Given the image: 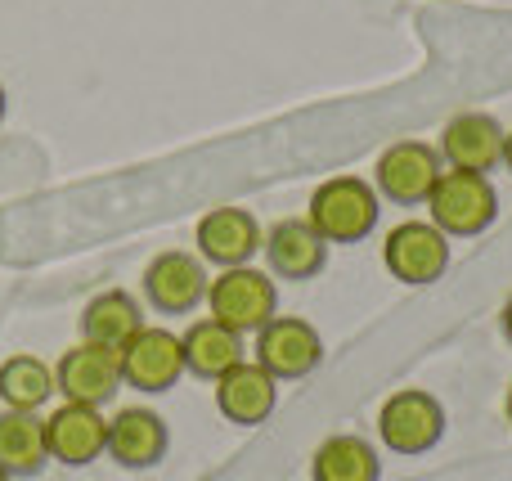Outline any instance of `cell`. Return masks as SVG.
<instances>
[{
  "label": "cell",
  "instance_id": "6da1fadb",
  "mask_svg": "<svg viewBox=\"0 0 512 481\" xmlns=\"http://www.w3.org/2000/svg\"><path fill=\"white\" fill-rule=\"evenodd\" d=\"M378 212H382V198L373 189V180L364 176H328L306 198V221L328 248L333 243L369 239L378 230Z\"/></svg>",
  "mask_w": 512,
  "mask_h": 481
},
{
  "label": "cell",
  "instance_id": "7a4b0ae2",
  "mask_svg": "<svg viewBox=\"0 0 512 481\" xmlns=\"http://www.w3.org/2000/svg\"><path fill=\"white\" fill-rule=\"evenodd\" d=\"M423 207H427V221H432L445 239H477V234H486L490 225H495L499 194H495V185H490V176L445 167Z\"/></svg>",
  "mask_w": 512,
  "mask_h": 481
},
{
  "label": "cell",
  "instance_id": "3957f363",
  "mask_svg": "<svg viewBox=\"0 0 512 481\" xmlns=\"http://www.w3.org/2000/svg\"><path fill=\"white\" fill-rule=\"evenodd\" d=\"M207 315L221 320L225 329L234 333H256L270 315H279V288H274L270 270H256V266H230L221 275H212L207 284Z\"/></svg>",
  "mask_w": 512,
  "mask_h": 481
},
{
  "label": "cell",
  "instance_id": "277c9868",
  "mask_svg": "<svg viewBox=\"0 0 512 481\" xmlns=\"http://www.w3.org/2000/svg\"><path fill=\"white\" fill-rule=\"evenodd\" d=\"M445 437V410L423 387H400L378 410V441L391 455H427Z\"/></svg>",
  "mask_w": 512,
  "mask_h": 481
},
{
  "label": "cell",
  "instance_id": "5b68a950",
  "mask_svg": "<svg viewBox=\"0 0 512 481\" xmlns=\"http://www.w3.org/2000/svg\"><path fill=\"white\" fill-rule=\"evenodd\" d=\"M445 162L436 153V144L423 140H396L378 153L373 162V189H378L382 203H396V207H423L432 185L441 180Z\"/></svg>",
  "mask_w": 512,
  "mask_h": 481
},
{
  "label": "cell",
  "instance_id": "8992f818",
  "mask_svg": "<svg viewBox=\"0 0 512 481\" xmlns=\"http://www.w3.org/2000/svg\"><path fill=\"white\" fill-rule=\"evenodd\" d=\"M252 360L265 374L279 378V383L306 378V374H315L319 360H324V338H319V329L310 320H301V315H270V320L252 333Z\"/></svg>",
  "mask_w": 512,
  "mask_h": 481
},
{
  "label": "cell",
  "instance_id": "52a82bcc",
  "mask_svg": "<svg viewBox=\"0 0 512 481\" xmlns=\"http://www.w3.org/2000/svg\"><path fill=\"white\" fill-rule=\"evenodd\" d=\"M382 266L396 284L427 288L450 270V239L432 221H400L382 239Z\"/></svg>",
  "mask_w": 512,
  "mask_h": 481
},
{
  "label": "cell",
  "instance_id": "ba28073f",
  "mask_svg": "<svg viewBox=\"0 0 512 481\" xmlns=\"http://www.w3.org/2000/svg\"><path fill=\"white\" fill-rule=\"evenodd\" d=\"M117 365H122V387H135L144 396H162L185 378V351H180V333L144 324L131 342L117 347Z\"/></svg>",
  "mask_w": 512,
  "mask_h": 481
},
{
  "label": "cell",
  "instance_id": "9c48e42d",
  "mask_svg": "<svg viewBox=\"0 0 512 481\" xmlns=\"http://www.w3.org/2000/svg\"><path fill=\"white\" fill-rule=\"evenodd\" d=\"M144 302L162 315H189L207 302V261L198 252H185V248H167L144 266Z\"/></svg>",
  "mask_w": 512,
  "mask_h": 481
},
{
  "label": "cell",
  "instance_id": "30bf717a",
  "mask_svg": "<svg viewBox=\"0 0 512 481\" xmlns=\"http://www.w3.org/2000/svg\"><path fill=\"white\" fill-rule=\"evenodd\" d=\"M504 135L508 126L499 122L495 113H481V108H468V113H454L450 122L441 126V153L445 167L454 171H477V176H490L495 167H504Z\"/></svg>",
  "mask_w": 512,
  "mask_h": 481
},
{
  "label": "cell",
  "instance_id": "8fae6325",
  "mask_svg": "<svg viewBox=\"0 0 512 481\" xmlns=\"http://www.w3.org/2000/svg\"><path fill=\"white\" fill-rule=\"evenodd\" d=\"M117 387H122L117 351L99 347V342H77V347H68L59 356V365H54V392H59L63 401L104 410V405L117 396Z\"/></svg>",
  "mask_w": 512,
  "mask_h": 481
},
{
  "label": "cell",
  "instance_id": "7c38bea8",
  "mask_svg": "<svg viewBox=\"0 0 512 481\" xmlns=\"http://www.w3.org/2000/svg\"><path fill=\"white\" fill-rule=\"evenodd\" d=\"M104 446H108V419L95 405L63 401L45 414V450H50L54 464L86 468L104 455Z\"/></svg>",
  "mask_w": 512,
  "mask_h": 481
},
{
  "label": "cell",
  "instance_id": "4fadbf2b",
  "mask_svg": "<svg viewBox=\"0 0 512 481\" xmlns=\"http://www.w3.org/2000/svg\"><path fill=\"white\" fill-rule=\"evenodd\" d=\"M261 221L248 212V207L239 203H221L212 207V212L198 221V257L207 261V266H252V257L261 252Z\"/></svg>",
  "mask_w": 512,
  "mask_h": 481
},
{
  "label": "cell",
  "instance_id": "5bb4252c",
  "mask_svg": "<svg viewBox=\"0 0 512 481\" xmlns=\"http://www.w3.org/2000/svg\"><path fill=\"white\" fill-rule=\"evenodd\" d=\"M212 387H216V414L225 423H239V428L265 423L274 414V405H279V378L265 374L252 356L239 360L234 369H225Z\"/></svg>",
  "mask_w": 512,
  "mask_h": 481
},
{
  "label": "cell",
  "instance_id": "9a60e30c",
  "mask_svg": "<svg viewBox=\"0 0 512 481\" xmlns=\"http://www.w3.org/2000/svg\"><path fill=\"white\" fill-rule=\"evenodd\" d=\"M261 252H265V266H270L274 279H315L328 261V243L310 230L306 216H283L274 221L270 230L261 234Z\"/></svg>",
  "mask_w": 512,
  "mask_h": 481
},
{
  "label": "cell",
  "instance_id": "2e32d148",
  "mask_svg": "<svg viewBox=\"0 0 512 481\" xmlns=\"http://www.w3.org/2000/svg\"><path fill=\"white\" fill-rule=\"evenodd\" d=\"M167 446H171V432H167V423H162V414L149 410V405H126V410H117L113 419H108L104 455L117 459L122 468H131V473L153 468L167 455Z\"/></svg>",
  "mask_w": 512,
  "mask_h": 481
},
{
  "label": "cell",
  "instance_id": "e0dca14e",
  "mask_svg": "<svg viewBox=\"0 0 512 481\" xmlns=\"http://www.w3.org/2000/svg\"><path fill=\"white\" fill-rule=\"evenodd\" d=\"M180 351H185V374L207 378V383H216L225 369H234L239 360H248L243 333L225 329V324L212 320V315H198V320L180 333Z\"/></svg>",
  "mask_w": 512,
  "mask_h": 481
},
{
  "label": "cell",
  "instance_id": "ac0fdd59",
  "mask_svg": "<svg viewBox=\"0 0 512 481\" xmlns=\"http://www.w3.org/2000/svg\"><path fill=\"white\" fill-rule=\"evenodd\" d=\"M81 342H99V347H122L144 329V311L126 288H104L81 306Z\"/></svg>",
  "mask_w": 512,
  "mask_h": 481
},
{
  "label": "cell",
  "instance_id": "d6986e66",
  "mask_svg": "<svg viewBox=\"0 0 512 481\" xmlns=\"http://www.w3.org/2000/svg\"><path fill=\"white\" fill-rule=\"evenodd\" d=\"M50 464L45 450V414L32 410H0V468L9 477H36Z\"/></svg>",
  "mask_w": 512,
  "mask_h": 481
},
{
  "label": "cell",
  "instance_id": "ffe728a7",
  "mask_svg": "<svg viewBox=\"0 0 512 481\" xmlns=\"http://www.w3.org/2000/svg\"><path fill=\"white\" fill-rule=\"evenodd\" d=\"M310 481H382L378 446L355 432H337V437L319 441L310 455Z\"/></svg>",
  "mask_w": 512,
  "mask_h": 481
},
{
  "label": "cell",
  "instance_id": "44dd1931",
  "mask_svg": "<svg viewBox=\"0 0 512 481\" xmlns=\"http://www.w3.org/2000/svg\"><path fill=\"white\" fill-rule=\"evenodd\" d=\"M54 396V365L32 351H14L0 360V405L5 410H32L41 414Z\"/></svg>",
  "mask_w": 512,
  "mask_h": 481
},
{
  "label": "cell",
  "instance_id": "7402d4cb",
  "mask_svg": "<svg viewBox=\"0 0 512 481\" xmlns=\"http://www.w3.org/2000/svg\"><path fill=\"white\" fill-rule=\"evenodd\" d=\"M499 329H504V338H508V347H512V293H508L504 311H499Z\"/></svg>",
  "mask_w": 512,
  "mask_h": 481
},
{
  "label": "cell",
  "instance_id": "603a6c76",
  "mask_svg": "<svg viewBox=\"0 0 512 481\" xmlns=\"http://www.w3.org/2000/svg\"><path fill=\"white\" fill-rule=\"evenodd\" d=\"M504 171L512 176V126H508V135H504Z\"/></svg>",
  "mask_w": 512,
  "mask_h": 481
},
{
  "label": "cell",
  "instance_id": "cb8c5ba5",
  "mask_svg": "<svg viewBox=\"0 0 512 481\" xmlns=\"http://www.w3.org/2000/svg\"><path fill=\"white\" fill-rule=\"evenodd\" d=\"M5 113H9V95H5V86H0V122H5Z\"/></svg>",
  "mask_w": 512,
  "mask_h": 481
},
{
  "label": "cell",
  "instance_id": "d4e9b609",
  "mask_svg": "<svg viewBox=\"0 0 512 481\" xmlns=\"http://www.w3.org/2000/svg\"><path fill=\"white\" fill-rule=\"evenodd\" d=\"M504 414H508V423H512V387H508V396H504Z\"/></svg>",
  "mask_w": 512,
  "mask_h": 481
},
{
  "label": "cell",
  "instance_id": "484cf974",
  "mask_svg": "<svg viewBox=\"0 0 512 481\" xmlns=\"http://www.w3.org/2000/svg\"><path fill=\"white\" fill-rule=\"evenodd\" d=\"M0 481H14V477H9V473H5V468H0Z\"/></svg>",
  "mask_w": 512,
  "mask_h": 481
}]
</instances>
